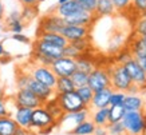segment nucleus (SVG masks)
Here are the masks:
<instances>
[{"instance_id": "obj_1", "label": "nucleus", "mask_w": 146, "mask_h": 135, "mask_svg": "<svg viewBox=\"0 0 146 135\" xmlns=\"http://www.w3.org/2000/svg\"><path fill=\"white\" fill-rule=\"evenodd\" d=\"M55 127H56V119L47 111V109L43 105L32 110V118H31L32 130L38 131L40 135H43V134H50Z\"/></svg>"}, {"instance_id": "obj_2", "label": "nucleus", "mask_w": 146, "mask_h": 135, "mask_svg": "<svg viewBox=\"0 0 146 135\" xmlns=\"http://www.w3.org/2000/svg\"><path fill=\"white\" fill-rule=\"evenodd\" d=\"M126 135H145L146 120L142 111H126L122 119Z\"/></svg>"}, {"instance_id": "obj_3", "label": "nucleus", "mask_w": 146, "mask_h": 135, "mask_svg": "<svg viewBox=\"0 0 146 135\" xmlns=\"http://www.w3.org/2000/svg\"><path fill=\"white\" fill-rule=\"evenodd\" d=\"M27 70V72L31 75L32 78L38 80L39 83L44 84L50 88L55 87V83H56L58 76L54 74V71L51 70V67L48 66H42V64H36V63H32L30 62L28 64L23 66Z\"/></svg>"}, {"instance_id": "obj_4", "label": "nucleus", "mask_w": 146, "mask_h": 135, "mask_svg": "<svg viewBox=\"0 0 146 135\" xmlns=\"http://www.w3.org/2000/svg\"><path fill=\"white\" fill-rule=\"evenodd\" d=\"M107 67H109V72H110L111 88L115 90V91L127 92V90L133 84V82H131L129 74L125 70L123 64L114 63V64H110V66H107Z\"/></svg>"}, {"instance_id": "obj_5", "label": "nucleus", "mask_w": 146, "mask_h": 135, "mask_svg": "<svg viewBox=\"0 0 146 135\" xmlns=\"http://www.w3.org/2000/svg\"><path fill=\"white\" fill-rule=\"evenodd\" d=\"M90 118V109L86 107L79 111H74V113H64L62 116L58 119L56 127H59L63 131H68L70 132L76 124L82 123L83 120Z\"/></svg>"}, {"instance_id": "obj_6", "label": "nucleus", "mask_w": 146, "mask_h": 135, "mask_svg": "<svg viewBox=\"0 0 146 135\" xmlns=\"http://www.w3.org/2000/svg\"><path fill=\"white\" fill-rule=\"evenodd\" d=\"M87 86H89L93 91H98V90H103V88L111 87L109 67H107V66L106 67L97 66V67L89 74Z\"/></svg>"}, {"instance_id": "obj_7", "label": "nucleus", "mask_w": 146, "mask_h": 135, "mask_svg": "<svg viewBox=\"0 0 146 135\" xmlns=\"http://www.w3.org/2000/svg\"><path fill=\"white\" fill-rule=\"evenodd\" d=\"M58 103L63 110V113H74V111H79V110L86 109L87 106L84 105L76 91H68L63 92V94H56L55 95Z\"/></svg>"}, {"instance_id": "obj_8", "label": "nucleus", "mask_w": 146, "mask_h": 135, "mask_svg": "<svg viewBox=\"0 0 146 135\" xmlns=\"http://www.w3.org/2000/svg\"><path fill=\"white\" fill-rule=\"evenodd\" d=\"M123 67L126 72L129 74L130 79L133 84L138 86L141 88V91L146 90V72L142 70V67L138 64V62L135 58H130L129 60H126L123 63Z\"/></svg>"}, {"instance_id": "obj_9", "label": "nucleus", "mask_w": 146, "mask_h": 135, "mask_svg": "<svg viewBox=\"0 0 146 135\" xmlns=\"http://www.w3.org/2000/svg\"><path fill=\"white\" fill-rule=\"evenodd\" d=\"M66 23L63 20V18H60L58 13H55L54 11L46 13L43 18L39 20V26H38V32H59L63 28Z\"/></svg>"}, {"instance_id": "obj_10", "label": "nucleus", "mask_w": 146, "mask_h": 135, "mask_svg": "<svg viewBox=\"0 0 146 135\" xmlns=\"http://www.w3.org/2000/svg\"><path fill=\"white\" fill-rule=\"evenodd\" d=\"M13 105L19 106V107H27V109H36L39 106L43 105V102L38 98V96L34 94L32 91L27 90V88H22V90H18L16 94L13 95L12 98Z\"/></svg>"}, {"instance_id": "obj_11", "label": "nucleus", "mask_w": 146, "mask_h": 135, "mask_svg": "<svg viewBox=\"0 0 146 135\" xmlns=\"http://www.w3.org/2000/svg\"><path fill=\"white\" fill-rule=\"evenodd\" d=\"M50 67L58 78L59 76H71L76 71L75 59H71L67 56H60L55 59Z\"/></svg>"}, {"instance_id": "obj_12", "label": "nucleus", "mask_w": 146, "mask_h": 135, "mask_svg": "<svg viewBox=\"0 0 146 135\" xmlns=\"http://www.w3.org/2000/svg\"><path fill=\"white\" fill-rule=\"evenodd\" d=\"M32 52L40 54L43 56H47L50 59H58V58L63 56V48L58 47V46H54V44H50L47 42H43V40L36 39L32 44Z\"/></svg>"}, {"instance_id": "obj_13", "label": "nucleus", "mask_w": 146, "mask_h": 135, "mask_svg": "<svg viewBox=\"0 0 146 135\" xmlns=\"http://www.w3.org/2000/svg\"><path fill=\"white\" fill-rule=\"evenodd\" d=\"M66 24H74V26H86V27H93V24L98 20L95 13H91L84 9H79L78 12L72 13L67 18H63Z\"/></svg>"}, {"instance_id": "obj_14", "label": "nucleus", "mask_w": 146, "mask_h": 135, "mask_svg": "<svg viewBox=\"0 0 146 135\" xmlns=\"http://www.w3.org/2000/svg\"><path fill=\"white\" fill-rule=\"evenodd\" d=\"M90 30H91V27L64 24L63 28L60 30V34H62V35L66 38L67 42L70 43V42H74V40H78V39H82V38L90 36Z\"/></svg>"}, {"instance_id": "obj_15", "label": "nucleus", "mask_w": 146, "mask_h": 135, "mask_svg": "<svg viewBox=\"0 0 146 135\" xmlns=\"http://www.w3.org/2000/svg\"><path fill=\"white\" fill-rule=\"evenodd\" d=\"M27 90H30V91H32L34 94H35L38 98H39L43 103H46L47 100L52 99L54 96H55V91H54V88H50L47 87V86H44V84H42V83H39L38 80H35V79L30 78V80H28V83H27Z\"/></svg>"}, {"instance_id": "obj_16", "label": "nucleus", "mask_w": 146, "mask_h": 135, "mask_svg": "<svg viewBox=\"0 0 146 135\" xmlns=\"http://www.w3.org/2000/svg\"><path fill=\"white\" fill-rule=\"evenodd\" d=\"M113 92V88L107 87L103 90H98L94 91L93 99L90 102L89 109L90 110H97V109H107L110 106V96Z\"/></svg>"}, {"instance_id": "obj_17", "label": "nucleus", "mask_w": 146, "mask_h": 135, "mask_svg": "<svg viewBox=\"0 0 146 135\" xmlns=\"http://www.w3.org/2000/svg\"><path fill=\"white\" fill-rule=\"evenodd\" d=\"M11 116L15 119V122L22 128H31V118H32V110L27 107H19L15 106V113Z\"/></svg>"}, {"instance_id": "obj_18", "label": "nucleus", "mask_w": 146, "mask_h": 135, "mask_svg": "<svg viewBox=\"0 0 146 135\" xmlns=\"http://www.w3.org/2000/svg\"><path fill=\"white\" fill-rule=\"evenodd\" d=\"M5 26H7L8 31H11L12 34H20V32H23L26 23L22 20L20 11H12V12H9L8 16L5 18Z\"/></svg>"}, {"instance_id": "obj_19", "label": "nucleus", "mask_w": 146, "mask_h": 135, "mask_svg": "<svg viewBox=\"0 0 146 135\" xmlns=\"http://www.w3.org/2000/svg\"><path fill=\"white\" fill-rule=\"evenodd\" d=\"M36 39L43 40V42H47L50 44H54V46L62 48H64L68 44L66 38L59 32H36Z\"/></svg>"}, {"instance_id": "obj_20", "label": "nucleus", "mask_w": 146, "mask_h": 135, "mask_svg": "<svg viewBox=\"0 0 146 135\" xmlns=\"http://www.w3.org/2000/svg\"><path fill=\"white\" fill-rule=\"evenodd\" d=\"M127 48L130 50L133 58H135V59L146 56V39H145V36L134 35L133 39L129 42Z\"/></svg>"}, {"instance_id": "obj_21", "label": "nucleus", "mask_w": 146, "mask_h": 135, "mask_svg": "<svg viewBox=\"0 0 146 135\" xmlns=\"http://www.w3.org/2000/svg\"><path fill=\"white\" fill-rule=\"evenodd\" d=\"M122 106L126 111H142L146 103L143 98L138 94H126Z\"/></svg>"}, {"instance_id": "obj_22", "label": "nucleus", "mask_w": 146, "mask_h": 135, "mask_svg": "<svg viewBox=\"0 0 146 135\" xmlns=\"http://www.w3.org/2000/svg\"><path fill=\"white\" fill-rule=\"evenodd\" d=\"M75 64H76V70L82 71V72H86V74H90L97 67L94 58L89 52L80 54V56H78L75 59Z\"/></svg>"}, {"instance_id": "obj_23", "label": "nucleus", "mask_w": 146, "mask_h": 135, "mask_svg": "<svg viewBox=\"0 0 146 135\" xmlns=\"http://www.w3.org/2000/svg\"><path fill=\"white\" fill-rule=\"evenodd\" d=\"M95 16L97 18H106V16H113L117 13L115 5L113 0H98L97 7H95Z\"/></svg>"}, {"instance_id": "obj_24", "label": "nucleus", "mask_w": 146, "mask_h": 135, "mask_svg": "<svg viewBox=\"0 0 146 135\" xmlns=\"http://www.w3.org/2000/svg\"><path fill=\"white\" fill-rule=\"evenodd\" d=\"M80 8V5L76 3V0H70V1H66V3H62V4H58L55 7V9H52L55 13H58L60 18H67L72 13L78 12Z\"/></svg>"}, {"instance_id": "obj_25", "label": "nucleus", "mask_w": 146, "mask_h": 135, "mask_svg": "<svg viewBox=\"0 0 146 135\" xmlns=\"http://www.w3.org/2000/svg\"><path fill=\"white\" fill-rule=\"evenodd\" d=\"M19 126L11 115L0 116V135H13Z\"/></svg>"}, {"instance_id": "obj_26", "label": "nucleus", "mask_w": 146, "mask_h": 135, "mask_svg": "<svg viewBox=\"0 0 146 135\" xmlns=\"http://www.w3.org/2000/svg\"><path fill=\"white\" fill-rule=\"evenodd\" d=\"M90 119L95 126H106L109 123V107L107 109L90 110Z\"/></svg>"}, {"instance_id": "obj_27", "label": "nucleus", "mask_w": 146, "mask_h": 135, "mask_svg": "<svg viewBox=\"0 0 146 135\" xmlns=\"http://www.w3.org/2000/svg\"><path fill=\"white\" fill-rule=\"evenodd\" d=\"M74 90H75V86H74V83H72L70 76H59L56 79L55 87H54L55 95L56 94H63V92L74 91Z\"/></svg>"}, {"instance_id": "obj_28", "label": "nucleus", "mask_w": 146, "mask_h": 135, "mask_svg": "<svg viewBox=\"0 0 146 135\" xmlns=\"http://www.w3.org/2000/svg\"><path fill=\"white\" fill-rule=\"evenodd\" d=\"M94 130H95V124L91 122V119H86L82 123L76 124L72 130L70 131L71 135H93Z\"/></svg>"}, {"instance_id": "obj_29", "label": "nucleus", "mask_w": 146, "mask_h": 135, "mask_svg": "<svg viewBox=\"0 0 146 135\" xmlns=\"http://www.w3.org/2000/svg\"><path fill=\"white\" fill-rule=\"evenodd\" d=\"M123 44H125L123 32L115 31L114 34L111 35L110 40H109V51L110 52H117V51H119L121 48L123 47Z\"/></svg>"}, {"instance_id": "obj_30", "label": "nucleus", "mask_w": 146, "mask_h": 135, "mask_svg": "<svg viewBox=\"0 0 146 135\" xmlns=\"http://www.w3.org/2000/svg\"><path fill=\"white\" fill-rule=\"evenodd\" d=\"M43 106H44L46 109H47V111H48L51 115H52L55 119H56V122H58V119L62 116L63 114V110L60 109V106H59V103H58V100H56V98L54 96L52 99H50V100H47L46 103H43Z\"/></svg>"}, {"instance_id": "obj_31", "label": "nucleus", "mask_w": 146, "mask_h": 135, "mask_svg": "<svg viewBox=\"0 0 146 135\" xmlns=\"http://www.w3.org/2000/svg\"><path fill=\"white\" fill-rule=\"evenodd\" d=\"M125 113L126 110L123 109V106H109V123L121 122Z\"/></svg>"}, {"instance_id": "obj_32", "label": "nucleus", "mask_w": 146, "mask_h": 135, "mask_svg": "<svg viewBox=\"0 0 146 135\" xmlns=\"http://www.w3.org/2000/svg\"><path fill=\"white\" fill-rule=\"evenodd\" d=\"M39 9L38 7H30V5H23V9L20 11V16L24 23H30L38 16Z\"/></svg>"}, {"instance_id": "obj_33", "label": "nucleus", "mask_w": 146, "mask_h": 135, "mask_svg": "<svg viewBox=\"0 0 146 135\" xmlns=\"http://www.w3.org/2000/svg\"><path fill=\"white\" fill-rule=\"evenodd\" d=\"M76 94L79 95V98L82 99V102H83L84 105L89 107L90 106V102H91V99H93V95H94V91L91 90V88L86 84V86H82V87H78L75 88Z\"/></svg>"}, {"instance_id": "obj_34", "label": "nucleus", "mask_w": 146, "mask_h": 135, "mask_svg": "<svg viewBox=\"0 0 146 135\" xmlns=\"http://www.w3.org/2000/svg\"><path fill=\"white\" fill-rule=\"evenodd\" d=\"M72 83H74V86L75 88L78 87H82V86H86L87 84V80H89V74H86V72H82V71L76 70L74 74L70 76Z\"/></svg>"}, {"instance_id": "obj_35", "label": "nucleus", "mask_w": 146, "mask_h": 135, "mask_svg": "<svg viewBox=\"0 0 146 135\" xmlns=\"http://www.w3.org/2000/svg\"><path fill=\"white\" fill-rule=\"evenodd\" d=\"M106 130L109 132V135H126L125 134V126H123V123H122V120L121 122L107 123Z\"/></svg>"}, {"instance_id": "obj_36", "label": "nucleus", "mask_w": 146, "mask_h": 135, "mask_svg": "<svg viewBox=\"0 0 146 135\" xmlns=\"http://www.w3.org/2000/svg\"><path fill=\"white\" fill-rule=\"evenodd\" d=\"M74 47H76L79 50L80 52H89L90 47H91V40H90V36L87 38H82V39H78V40H74V42H70Z\"/></svg>"}, {"instance_id": "obj_37", "label": "nucleus", "mask_w": 146, "mask_h": 135, "mask_svg": "<svg viewBox=\"0 0 146 135\" xmlns=\"http://www.w3.org/2000/svg\"><path fill=\"white\" fill-rule=\"evenodd\" d=\"M134 35L137 36H146V13L138 16V20L134 27Z\"/></svg>"}, {"instance_id": "obj_38", "label": "nucleus", "mask_w": 146, "mask_h": 135, "mask_svg": "<svg viewBox=\"0 0 146 135\" xmlns=\"http://www.w3.org/2000/svg\"><path fill=\"white\" fill-rule=\"evenodd\" d=\"M117 13H126L131 11V0H113Z\"/></svg>"}, {"instance_id": "obj_39", "label": "nucleus", "mask_w": 146, "mask_h": 135, "mask_svg": "<svg viewBox=\"0 0 146 135\" xmlns=\"http://www.w3.org/2000/svg\"><path fill=\"white\" fill-rule=\"evenodd\" d=\"M131 11L137 13V16L146 13V0H131Z\"/></svg>"}, {"instance_id": "obj_40", "label": "nucleus", "mask_w": 146, "mask_h": 135, "mask_svg": "<svg viewBox=\"0 0 146 135\" xmlns=\"http://www.w3.org/2000/svg\"><path fill=\"white\" fill-rule=\"evenodd\" d=\"M125 96H126V92L113 90L111 96H110V106H122L123 105Z\"/></svg>"}, {"instance_id": "obj_41", "label": "nucleus", "mask_w": 146, "mask_h": 135, "mask_svg": "<svg viewBox=\"0 0 146 135\" xmlns=\"http://www.w3.org/2000/svg\"><path fill=\"white\" fill-rule=\"evenodd\" d=\"M130 58H133L131 52H130V50L127 47L126 48H121L119 51H117V55H115V63H119V64H123L126 60H129Z\"/></svg>"}, {"instance_id": "obj_42", "label": "nucleus", "mask_w": 146, "mask_h": 135, "mask_svg": "<svg viewBox=\"0 0 146 135\" xmlns=\"http://www.w3.org/2000/svg\"><path fill=\"white\" fill-rule=\"evenodd\" d=\"M80 51L76 47H74L71 43H68L66 47L63 48V56L71 58V59H76L78 56H80Z\"/></svg>"}, {"instance_id": "obj_43", "label": "nucleus", "mask_w": 146, "mask_h": 135, "mask_svg": "<svg viewBox=\"0 0 146 135\" xmlns=\"http://www.w3.org/2000/svg\"><path fill=\"white\" fill-rule=\"evenodd\" d=\"M97 1L98 0H76V3L80 5V8L84 9V11H89L91 13L95 12Z\"/></svg>"}, {"instance_id": "obj_44", "label": "nucleus", "mask_w": 146, "mask_h": 135, "mask_svg": "<svg viewBox=\"0 0 146 135\" xmlns=\"http://www.w3.org/2000/svg\"><path fill=\"white\" fill-rule=\"evenodd\" d=\"M12 39L16 40L18 43H23V44H30L31 43V42H30V38L26 36L23 32H20V34H12Z\"/></svg>"}, {"instance_id": "obj_45", "label": "nucleus", "mask_w": 146, "mask_h": 135, "mask_svg": "<svg viewBox=\"0 0 146 135\" xmlns=\"http://www.w3.org/2000/svg\"><path fill=\"white\" fill-rule=\"evenodd\" d=\"M7 115H11L8 111V107H7V102H5L4 96H0V116H7Z\"/></svg>"}, {"instance_id": "obj_46", "label": "nucleus", "mask_w": 146, "mask_h": 135, "mask_svg": "<svg viewBox=\"0 0 146 135\" xmlns=\"http://www.w3.org/2000/svg\"><path fill=\"white\" fill-rule=\"evenodd\" d=\"M13 135H40V134L38 131L32 130V128H22V127H19Z\"/></svg>"}, {"instance_id": "obj_47", "label": "nucleus", "mask_w": 146, "mask_h": 135, "mask_svg": "<svg viewBox=\"0 0 146 135\" xmlns=\"http://www.w3.org/2000/svg\"><path fill=\"white\" fill-rule=\"evenodd\" d=\"M22 5H30V7H38L40 4V0H18Z\"/></svg>"}, {"instance_id": "obj_48", "label": "nucleus", "mask_w": 146, "mask_h": 135, "mask_svg": "<svg viewBox=\"0 0 146 135\" xmlns=\"http://www.w3.org/2000/svg\"><path fill=\"white\" fill-rule=\"evenodd\" d=\"M93 135H109L106 130V126H95V130H94Z\"/></svg>"}, {"instance_id": "obj_49", "label": "nucleus", "mask_w": 146, "mask_h": 135, "mask_svg": "<svg viewBox=\"0 0 146 135\" xmlns=\"http://www.w3.org/2000/svg\"><path fill=\"white\" fill-rule=\"evenodd\" d=\"M137 62H138V64L142 67V70L146 72V56H142V58H138L137 59Z\"/></svg>"}, {"instance_id": "obj_50", "label": "nucleus", "mask_w": 146, "mask_h": 135, "mask_svg": "<svg viewBox=\"0 0 146 135\" xmlns=\"http://www.w3.org/2000/svg\"><path fill=\"white\" fill-rule=\"evenodd\" d=\"M9 58V54L7 52L4 50V46H3V43H0V59H3V58Z\"/></svg>"}, {"instance_id": "obj_51", "label": "nucleus", "mask_w": 146, "mask_h": 135, "mask_svg": "<svg viewBox=\"0 0 146 135\" xmlns=\"http://www.w3.org/2000/svg\"><path fill=\"white\" fill-rule=\"evenodd\" d=\"M4 20V3L3 0H0V23Z\"/></svg>"}, {"instance_id": "obj_52", "label": "nucleus", "mask_w": 146, "mask_h": 135, "mask_svg": "<svg viewBox=\"0 0 146 135\" xmlns=\"http://www.w3.org/2000/svg\"><path fill=\"white\" fill-rule=\"evenodd\" d=\"M0 96H4V90H3L1 86H0Z\"/></svg>"}, {"instance_id": "obj_53", "label": "nucleus", "mask_w": 146, "mask_h": 135, "mask_svg": "<svg viewBox=\"0 0 146 135\" xmlns=\"http://www.w3.org/2000/svg\"><path fill=\"white\" fill-rule=\"evenodd\" d=\"M66 1H70V0H58V4H62V3H66Z\"/></svg>"}, {"instance_id": "obj_54", "label": "nucleus", "mask_w": 146, "mask_h": 135, "mask_svg": "<svg viewBox=\"0 0 146 135\" xmlns=\"http://www.w3.org/2000/svg\"><path fill=\"white\" fill-rule=\"evenodd\" d=\"M142 113H143V116H145V120H146V106L143 107V110H142Z\"/></svg>"}, {"instance_id": "obj_55", "label": "nucleus", "mask_w": 146, "mask_h": 135, "mask_svg": "<svg viewBox=\"0 0 146 135\" xmlns=\"http://www.w3.org/2000/svg\"><path fill=\"white\" fill-rule=\"evenodd\" d=\"M42 1H44V0H40V3H42Z\"/></svg>"}, {"instance_id": "obj_56", "label": "nucleus", "mask_w": 146, "mask_h": 135, "mask_svg": "<svg viewBox=\"0 0 146 135\" xmlns=\"http://www.w3.org/2000/svg\"><path fill=\"white\" fill-rule=\"evenodd\" d=\"M145 39H146V36H145Z\"/></svg>"}]
</instances>
